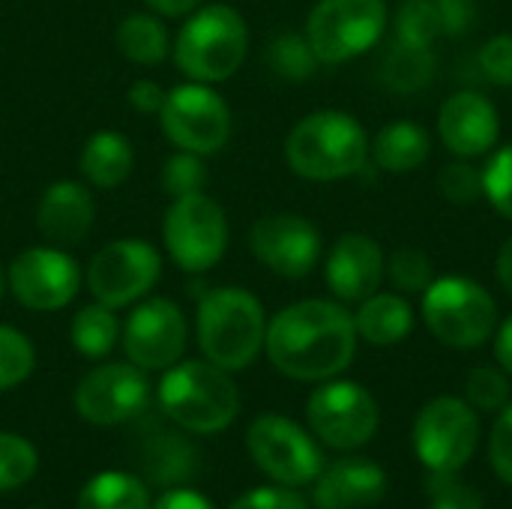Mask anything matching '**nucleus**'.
<instances>
[{"label": "nucleus", "instance_id": "nucleus-1", "mask_svg": "<svg viewBox=\"0 0 512 509\" xmlns=\"http://www.w3.org/2000/svg\"><path fill=\"white\" fill-rule=\"evenodd\" d=\"M354 315L333 300H300L267 321L264 351L294 381H330L357 354Z\"/></svg>", "mask_w": 512, "mask_h": 509}, {"label": "nucleus", "instance_id": "nucleus-2", "mask_svg": "<svg viewBox=\"0 0 512 509\" xmlns=\"http://www.w3.org/2000/svg\"><path fill=\"white\" fill-rule=\"evenodd\" d=\"M285 159L303 180H345L366 168L369 135L360 120L345 111H312L288 132Z\"/></svg>", "mask_w": 512, "mask_h": 509}, {"label": "nucleus", "instance_id": "nucleus-3", "mask_svg": "<svg viewBox=\"0 0 512 509\" xmlns=\"http://www.w3.org/2000/svg\"><path fill=\"white\" fill-rule=\"evenodd\" d=\"M159 408L186 432L216 435L237 420L240 390L216 363L186 360L165 369L159 381Z\"/></svg>", "mask_w": 512, "mask_h": 509}, {"label": "nucleus", "instance_id": "nucleus-4", "mask_svg": "<svg viewBox=\"0 0 512 509\" xmlns=\"http://www.w3.org/2000/svg\"><path fill=\"white\" fill-rule=\"evenodd\" d=\"M249 27L228 3H207L189 12L174 39V63L189 81H228L246 60Z\"/></svg>", "mask_w": 512, "mask_h": 509}, {"label": "nucleus", "instance_id": "nucleus-5", "mask_svg": "<svg viewBox=\"0 0 512 509\" xmlns=\"http://www.w3.org/2000/svg\"><path fill=\"white\" fill-rule=\"evenodd\" d=\"M198 345L225 372L246 369L264 348V306L246 288H213L198 303Z\"/></svg>", "mask_w": 512, "mask_h": 509}, {"label": "nucleus", "instance_id": "nucleus-6", "mask_svg": "<svg viewBox=\"0 0 512 509\" xmlns=\"http://www.w3.org/2000/svg\"><path fill=\"white\" fill-rule=\"evenodd\" d=\"M423 321L441 345L468 351L492 339L498 330V306L480 282L444 276L423 291Z\"/></svg>", "mask_w": 512, "mask_h": 509}, {"label": "nucleus", "instance_id": "nucleus-7", "mask_svg": "<svg viewBox=\"0 0 512 509\" xmlns=\"http://www.w3.org/2000/svg\"><path fill=\"white\" fill-rule=\"evenodd\" d=\"M390 21L384 0H318L306 18V39L321 63H348L378 45Z\"/></svg>", "mask_w": 512, "mask_h": 509}, {"label": "nucleus", "instance_id": "nucleus-8", "mask_svg": "<svg viewBox=\"0 0 512 509\" xmlns=\"http://www.w3.org/2000/svg\"><path fill=\"white\" fill-rule=\"evenodd\" d=\"M162 240L180 270L204 273L216 267L228 249V219L222 204L207 192L174 198L165 210Z\"/></svg>", "mask_w": 512, "mask_h": 509}, {"label": "nucleus", "instance_id": "nucleus-9", "mask_svg": "<svg viewBox=\"0 0 512 509\" xmlns=\"http://www.w3.org/2000/svg\"><path fill=\"white\" fill-rule=\"evenodd\" d=\"M414 453L432 474H459L480 441L477 411L456 396L432 399L414 420Z\"/></svg>", "mask_w": 512, "mask_h": 509}, {"label": "nucleus", "instance_id": "nucleus-10", "mask_svg": "<svg viewBox=\"0 0 512 509\" xmlns=\"http://www.w3.org/2000/svg\"><path fill=\"white\" fill-rule=\"evenodd\" d=\"M162 273V255L153 243L138 237H123L105 243L87 267V288L96 303L108 309H123L144 300Z\"/></svg>", "mask_w": 512, "mask_h": 509}, {"label": "nucleus", "instance_id": "nucleus-11", "mask_svg": "<svg viewBox=\"0 0 512 509\" xmlns=\"http://www.w3.org/2000/svg\"><path fill=\"white\" fill-rule=\"evenodd\" d=\"M159 123L165 138L177 150H189L198 156L219 153L231 138V108L210 84L201 81L168 90Z\"/></svg>", "mask_w": 512, "mask_h": 509}, {"label": "nucleus", "instance_id": "nucleus-12", "mask_svg": "<svg viewBox=\"0 0 512 509\" xmlns=\"http://www.w3.org/2000/svg\"><path fill=\"white\" fill-rule=\"evenodd\" d=\"M312 435L339 453L369 444L378 432V402L354 381H324L306 405Z\"/></svg>", "mask_w": 512, "mask_h": 509}, {"label": "nucleus", "instance_id": "nucleus-13", "mask_svg": "<svg viewBox=\"0 0 512 509\" xmlns=\"http://www.w3.org/2000/svg\"><path fill=\"white\" fill-rule=\"evenodd\" d=\"M246 447L252 462L273 483L288 489L309 486L324 471V459L312 435L282 414L258 417L246 432Z\"/></svg>", "mask_w": 512, "mask_h": 509}, {"label": "nucleus", "instance_id": "nucleus-14", "mask_svg": "<svg viewBox=\"0 0 512 509\" xmlns=\"http://www.w3.org/2000/svg\"><path fill=\"white\" fill-rule=\"evenodd\" d=\"M6 285L24 309L57 312L75 300L81 270L60 246H30L9 264Z\"/></svg>", "mask_w": 512, "mask_h": 509}, {"label": "nucleus", "instance_id": "nucleus-15", "mask_svg": "<svg viewBox=\"0 0 512 509\" xmlns=\"http://www.w3.org/2000/svg\"><path fill=\"white\" fill-rule=\"evenodd\" d=\"M189 339L183 309L168 297L141 300L123 324V351L144 372H162L180 363Z\"/></svg>", "mask_w": 512, "mask_h": 509}, {"label": "nucleus", "instance_id": "nucleus-16", "mask_svg": "<svg viewBox=\"0 0 512 509\" xmlns=\"http://www.w3.org/2000/svg\"><path fill=\"white\" fill-rule=\"evenodd\" d=\"M150 402V381L135 363H105L87 372L75 390V411L90 426H120L135 420Z\"/></svg>", "mask_w": 512, "mask_h": 509}, {"label": "nucleus", "instance_id": "nucleus-17", "mask_svg": "<svg viewBox=\"0 0 512 509\" xmlns=\"http://www.w3.org/2000/svg\"><path fill=\"white\" fill-rule=\"evenodd\" d=\"M249 246L255 258L282 279H303L321 258L318 228L297 213H270L252 225Z\"/></svg>", "mask_w": 512, "mask_h": 509}, {"label": "nucleus", "instance_id": "nucleus-18", "mask_svg": "<svg viewBox=\"0 0 512 509\" xmlns=\"http://www.w3.org/2000/svg\"><path fill=\"white\" fill-rule=\"evenodd\" d=\"M438 135L459 159L486 156L501 135V117L492 99L477 90L453 93L438 111Z\"/></svg>", "mask_w": 512, "mask_h": 509}, {"label": "nucleus", "instance_id": "nucleus-19", "mask_svg": "<svg viewBox=\"0 0 512 509\" xmlns=\"http://www.w3.org/2000/svg\"><path fill=\"white\" fill-rule=\"evenodd\" d=\"M384 252L366 234H342L327 252L324 276L342 303L369 300L384 282Z\"/></svg>", "mask_w": 512, "mask_h": 509}, {"label": "nucleus", "instance_id": "nucleus-20", "mask_svg": "<svg viewBox=\"0 0 512 509\" xmlns=\"http://www.w3.org/2000/svg\"><path fill=\"white\" fill-rule=\"evenodd\" d=\"M387 495V474L369 459H339L315 480L312 501L318 509H369Z\"/></svg>", "mask_w": 512, "mask_h": 509}, {"label": "nucleus", "instance_id": "nucleus-21", "mask_svg": "<svg viewBox=\"0 0 512 509\" xmlns=\"http://www.w3.org/2000/svg\"><path fill=\"white\" fill-rule=\"evenodd\" d=\"M96 219V201L87 186L75 180L51 183L36 207V228L51 246H78L90 234Z\"/></svg>", "mask_w": 512, "mask_h": 509}, {"label": "nucleus", "instance_id": "nucleus-22", "mask_svg": "<svg viewBox=\"0 0 512 509\" xmlns=\"http://www.w3.org/2000/svg\"><path fill=\"white\" fill-rule=\"evenodd\" d=\"M357 336L369 345L390 348L411 336L414 330V309L402 294H372L360 303V312L354 315Z\"/></svg>", "mask_w": 512, "mask_h": 509}, {"label": "nucleus", "instance_id": "nucleus-23", "mask_svg": "<svg viewBox=\"0 0 512 509\" xmlns=\"http://www.w3.org/2000/svg\"><path fill=\"white\" fill-rule=\"evenodd\" d=\"M135 153L123 132L102 129L93 132L81 150V174L96 189H117L132 174Z\"/></svg>", "mask_w": 512, "mask_h": 509}, {"label": "nucleus", "instance_id": "nucleus-24", "mask_svg": "<svg viewBox=\"0 0 512 509\" xmlns=\"http://www.w3.org/2000/svg\"><path fill=\"white\" fill-rule=\"evenodd\" d=\"M369 150H372L375 162L384 171H390V174H411L414 168H420L429 159L432 138L414 120H396V123H387L375 135Z\"/></svg>", "mask_w": 512, "mask_h": 509}, {"label": "nucleus", "instance_id": "nucleus-25", "mask_svg": "<svg viewBox=\"0 0 512 509\" xmlns=\"http://www.w3.org/2000/svg\"><path fill=\"white\" fill-rule=\"evenodd\" d=\"M117 48L126 60L138 66H156L168 57L171 39H168L165 24L156 15L135 12L117 24Z\"/></svg>", "mask_w": 512, "mask_h": 509}, {"label": "nucleus", "instance_id": "nucleus-26", "mask_svg": "<svg viewBox=\"0 0 512 509\" xmlns=\"http://www.w3.org/2000/svg\"><path fill=\"white\" fill-rule=\"evenodd\" d=\"M435 69H438V57L432 48L393 42L381 63V81L396 93H417L432 84Z\"/></svg>", "mask_w": 512, "mask_h": 509}, {"label": "nucleus", "instance_id": "nucleus-27", "mask_svg": "<svg viewBox=\"0 0 512 509\" xmlns=\"http://www.w3.org/2000/svg\"><path fill=\"white\" fill-rule=\"evenodd\" d=\"M78 509H150V495L138 477L105 471L81 489Z\"/></svg>", "mask_w": 512, "mask_h": 509}, {"label": "nucleus", "instance_id": "nucleus-28", "mask_svg": "<svg viewBox=\"0 0 512 509\" xmlns=\"http://www.w3.org/2000/svg\"><path fill=\"white\" fill-rule=\"evenodd\" d=\"M72 345L90 357V360H99L105 354H111V348L117 345L120 339V321L114 315V309L102 306V303H93V306H84L75 318H72Z\"/></svg>", "mask_w": 512, "mask_h": 509}, {"label": "nucleus", "instance_id": "nucleus-29", "mask_svg": "<svg viewBox=\"0 0 512 509\" xmlns=\"http://www.w3.org/2000/svg\"><path fill=\"white\" fill-rule=\"evenodd\" d=\"M444 36V24L435 0H405L396 9V42L432 48Z\"/></svg>", "mask_w": 512, "mask_h": 509}, {"label": "nucleus", "instance_id": "nucleus-30", "mask_svg": "<svg viewBox=\"0 0 512 509\" xmlns=\"http://www.w3.org/2000/svg\"><path fill=\"white\" fill-rule=\"evenodd\" d=\"M267 63L276 75L288 78V81H306L315 75L318 69V54L312 51L309 39L306 36H297V33H282L270 42V51H267Z\"/></svg>", "mask_w": 512, "mask_h": 509}, {"label": "nucleus", "instance_id": "nucleus-31", "mask_svg": "<svg viewBox=\"0 0 512 509\" xmlns=\"http://www.w3.org/2000/svg\"><path fill=\"white\" fill-rule=\"evenodd\" d=\"M384 276L393 282L396 291L402 294H423L432 282H435V273H432V261L423 249H414V246H402L396 249L387 261H384Z\"/></svg>", "mask_w": 512, "mask_h": 509}, {"label": "nucleus", "instance_id": "nucleus-32", "mask_svg": "<svg viewBox=\"0 0 512 509\" xmlns=\"http://www.w3.org/2000/svg\"><path fill=\"white\" fill-rule=\"evenodd\" d=\"M36 366V351L24 333L0 324V393L24 384Z\"/></svg>", "mask_w": 512, "mask_h": 509}, {"label": "nucleus", "instance_id": "nucleus-33", "mask_svg": "<svg viewBox=\"0 0 512 509\" xmlns=\"http://www.w3.org/2000/svg\"><path fill=\"white\" fill-rule=\"evenodd\" d=\"M36 465L39 456L27 438L0 432V492H12L24 486L36 474Z\"/></svg>", "mask_w": 512, "mask_h": 509}, {"label": "nucleus", "instance_id": "nucleus-34", "mask_svg": "<svg viewBox=\"0 0 512 509\" xmlns=\"http://www.w3.org/2000/svg\"><path fill=\"white\" fill-rule=\"evenodd\" d=\"M465 399L477 411H504L510 405V378L501 366H477L465 381Z\"/></svg>", "mask_w": 512, "mask_h": 509}, {"label": "nucleus", "instance_id": "nucleus-35", "mask_svg": "<svg viewBox=\"0 0 512 509\" xmlns=\"http://www.w3.org/2000/svg\"><path fill=\"white\" fill-rule=\"evenodd\" d=\"M207 186V165L204 156L189 153V150H177L165 165H162V189L174 198H186V195H198Z\"/></svg>", "mask_w": 512, "mask_h": 509}, {"label": "nucleus", "instance_id": "nucleus-36", "mask_svg": "<svg viewBox=\"0 0 512 509\" xmlns=\"http://www.w3.org/2000/svg\"><path fill=\"white\" fill-rule=\"evenodd\" d=\"M483 198L512 222V144L501 147L483 168Z\"/></svg>", "mask_w": 512, "mask_h": 509}, {"label": "nucleus", "instance_id": "nucleus-37", "mask_svg": "<svg viewBox=\"0 0 512 509\" xmlns=\"http://www.w3.org/2000/svg\"><path fill=\"white\" fill-rule=\"evenodd\" d=\"M438 192L450 204H459V207L474 204L483 198V171L474 168L468 159H459L438 174Z\"/></svg>", "mask_w": 512, "mask_h": 509}, {"label": "nucleus", "instance_id": "nucleus-38", "mask_svg": "<svg viewBox=\"0 0 512 509\" xmlns=\"http://www.w3.org/2000/svg\"><path fill=\"white\" fill-rule=\"evenodd\" d=\"M429 509H483V495L474 486L459 483L456 474H435Z\"/></svg>", "mask_w": 512, "mask_h": 509}, {"label": "nucleus", "instance_id": "nucleus-39", "mask_svg": "<svg viewBox=\"0 0 512 509\" xmlns=\"http://www.w3.org/2000/svg\"><path fill=\"white\" fill-rule=\"evenodd\" d=\"M480 69L492 84L512 87V33L492 36L480 48Z\"/></svg>", "mask_w": 512, "mask_h": 509}, {"label": "nucleus", "instance_id": "nucleus-40", "mask_svg": "<svg viewBox=\"0 0 512 509\" xmlns=\"http://www.w3.org/2000/svg\"><path fill=\"white\" fill-rule=\"evenodd\" d=\"M231 509H309V504L303 495H297L288 486H261L240 495Z\"/></svg>", "mask_w": 512, "mask_h": 509}, {"label": "nucleus", "instance_id": "nucleus-41", "mask_svg": "<svg viewBox=\"0 0 512 509\" xmlns=\"http://www.w3.org/2000/svg\"><path fill=\"white\" fill-rule=\"evenodd\" d=\"M489 462L495 468V474L512 486V405H507L498 417V423L492 426V438H489Z\"/></svg>", "mask_w": 512, "mask_h": 509}, {"label": "nucleus", "instance_id": "nucleus-42", "mask_svg": "<svg viewBox=\"0 0 512 509\" xmlns=\"http://www.w3.org/2000/svg\"><path fill=\"white\" fill-rule=\"evenodd\" d=\"M435 6H438L441 24H444V36L465 33L477 18L474 0H435Z\"/></svg>", "mask_w": 512, "mask_h": 509}, {"label": "nucleus", "instance_id": "nucleus-43", "mask_svg": "<svg viewBox=\"0 0 512 509\" xmlns=\"http://www.w3.org/2000/svg\"><path fill=\"white\" fill-rule=\"evenodd\" d=\"M162 102H165V90L150 81V78H138L132 87H129V105L138 111V114H156L162 111Z\"/></svg>", "mask_w": 512, "mask_h": 509}, {"label": "nucleus", "instance_id": "nucleus-44", "mask_svg": "<svg viewBox=\"0 0 512 509\" xmlns=\"http://www.w3.org/2000/svg\"><path fill=\"white\" fill-rule=\"evenodd\" d=\"M150 509H216L201 492H192V489H171L165 492L156 504Z\"/></svg>", "mask_w": 512, "mask_h": 509}, {"label": "nucleus", "instance_id": "nucleus-45", "mask_svg": "<svg viewBox=\"0 0 512 509\" xmlns=\"http://www.w3.org/2000/svg\"><path fill=\"white\" fill-rule=\"evenodd\" d=\"M495 360L507 375H512V315L495 330Z\"/></svg>", "mask_w": 512, "mask_h": 509}, {"label": "nucleus", "instance_id": "nucleus-46", "mask_svg": "<svg viewBox=\"0 0 512 509\" xmlns=\"http://www.w3.org/2000/svg\"><path fill=\"white\" fill-rule=\"evenodd\" d=\"M156 15H165V18H180V15H189L195 12L204 0H144Z\"/></svg>", "mask_w": 512, "mask_h": 509}, {"label": "nucleus", "instance_id": "nucleus-47", "mask_svg": "<svg viewBox=\"0 0 512 509\" xmlns=\"http://www.w3.org/2000/svg\"><path fill=\"white\" fill-rule=\"evenodd\" d=\"M498 279H501V285L512 294V237L501 246V252H498Z\"/></svg>", "mask_w": 512, "mask_h": 509}, {"label": "nucleus", "instance_id": "nucleus-48", "mask_svg": "<svg viewBox=\"0 0 512 509\" xmlns=\"http://www.w3.org/2000/svg\"><path fill=\"white\" fill-rule=\"evenodd\" d=\"M3 294H6V273H3V267H0V300H3Z\"/></svg>", "mask_w": 512, "mask_h": 509}]
</instances>
